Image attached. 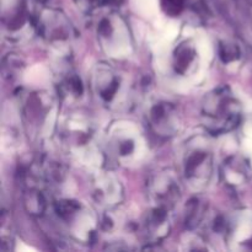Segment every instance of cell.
I'll return each mask as SVG.
<instances>
[{
	"instance_id": "2",
	"label": "cell",
	"mask_w": 252,
	"mask_h": 252,
	"mask_svg": "<svg viewBox=\"0 0 252 252\" xmlns=\"http://www.w3.org/2000/svg\"><path fill=\"white\" fill-rule=\"evenodd\" d=\"M186 177L192 184L208 181L212 172V159L206 150L194 149L186 157Z\"/></svg>"
},
{
	"instance_id": "1",
	"label": "cell",
	"mask_w": 252,
	"mask_h": 252,
	"mask_svg": "<svg viewBox=\"0 0 252 252\" xmlns=\"http://www.w3.org/2000/svg\"><path fill=\"white\" fill-rule=\"evenodd\" d=\"M204 117L211 121L209 125L218 129L228 130L236 126L239 121V105L226 93L216 94L204 106Z\"/></svg>"
},
{
	"instance_id": "3",
	"label": "cell",
	"mask_w": 252,
	"mask_h": 252,
	"mask_svg": "<svg viewBox=\"0 0 252 252\" xmlns=\"http://www.w3.org/2000/svg\"><path fill=\"white\" fill-rule=\"evenodd\" d=\"M96 88L103 100L111 101L120 90V78L110 69H101L96 75Z\"/></svg>"
},
{
	"instance_id": "4",
	"label": "cell",
	"mask_w": 252,
	"mask_h": 252,
	"mask_svg": "<svg viewBox=\"0 0 252 252\" xmlns=\"http://www.w3.org/2000/svg\"><path fill=\"white\" fill-rule=\"evenodd\" d=\"M185 6V0H162V7L165 12L171 16L179 15Z\"/></svg>"
}]
</instances>
